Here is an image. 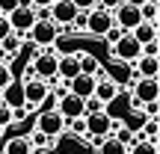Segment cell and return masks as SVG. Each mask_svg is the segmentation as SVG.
I'll return each mask as SVG.
<instances>
[{
  "mask_svg": "<svg viewBox=\"0 0 160 154\" xmlns=\"http://www.w3.org/2000/svg\"><path fill=\"white\" fill-rule=\"evenodd\" d=\"M0 154H3V139H0Z\"/></svg>",
  "mask_w": 160,
  "mask_h": 154,
  "instance_id": "cell-43",
  "label": "cell"
},
{
  "mask_svg": "<svg viewBox=\"0 0 160 154\" xmlns=\"http://www.w3.org/2000/svg\"><path fill=\"white\" fill-rule=\"evenodd\" d=\"M12 33V27H9V21H6V15H0V42L6 39V36Z\"/></svg>",
  "mask_w": 160,
  "mask_h": 154,
  "instance_id": "cell-36",
  "label": "cell"
},
{
  "mask_svg": "<svg viewBox=\"0 0 160 154\" xmlns=\"http://www.w3.org/2000/svg\"><path fill=\"white\" fill-rule=\"evenodd\" d=\"M9 125H15V119H12V110L6 107V104H0V127H9Z\"/></svg>",
  "mask_w": 160,
  "mask_h": 154,
  "instance_id": "cell-30",
  "label": "cell"
},
{
  "mask_svg": "<svg viewBox=\"0 0 160 154\" xmlns=\"http://www.w3.org/2000/svg\"><path fill=\"white\" fill-rule=\"evenodd\" d=\"M128 154H157V142H148V139H133L131 148H128Z\"/></svg>",
  "mask_w": 160,
  "mask_h": 154,
  "instance_id": "cell-26",
  "label": "cell"
},
{
  "mask_svg": "<svg viewBox=\"0 0 160 154\" xmlns=\"http://www.w3.org/2000/svg\"><path fill=\"white\" fill-rule=\"evenodd\" d=\"M39 110H42V113H53V110H57V95H53V92H48V98L39 104Z\"/></svg>",
  "mask_w": 160,
  "mask_h": 154,
  "instance_id": "cell-33",
  "label": "cell"
},
{
  "mask_svg": "<svg viewBox=\"0 0 160 154\" xmlns=\"http://www.w3.org/2000/svg\"><path fill=\"white\" fill-rule=\"evenodd\" d=\"M98 154H128V148L122 142H116L113 137H104L101 145H98Z\"/></svg>",
  "mask_w": 160,
  "mask_h": 154,
  "instance_id": "cell-24",
  "label": "cell"
},
{
  "mask_svg": "<svg viewBox=\"0 0 160 154\" xmlns=\"http://www.w3.org/2000/svg\"><path fill=\"white\" fill-rule=\"evenodd\" d=\"M27 39L33 42L36 47H53V42L59 39V30H57V24H51V21H36L33 30L27 33Z\"/></svg>",
  "mask_w": 160,
  "mask_h": 154,
  "instance_id": "cell-3",
  "label": "cell"
},
{
  "mask_svg": "<svg viewBox=\"0 0 160 154\" xmlns=\"http://www.w3.org/2000/svg\"><path fill=\"white\" fill-rule=\"evenodd\" d=\"M133 65V80L137 77H145V80H157V71H160V59L157 57H139L137 62H131Z\"/></svg>",
  "mask_w": 160,
  "mask_h": 154,
  "instance_id": "cell-14",
  "label": "cell"
},
{
  "mask_svg": "<svg viewBox=\"0 0 160 154\" xmlns=\"http://www.w3.org/2000/svg\"><path fill=\"white\" fill-rule=\"evenodd\" d=\"M30 154H53V148H33Z\"/></svg>",
  "mask_w": 160,
  "mask_h": 154,
  "instance_id": "cell-42",
  "label": "cell"
},
{
  "mask_svg": "<svg viewBox=\"0 0 160 154\" xmlns=\"http://www.w3.org/2000/svg\"><path fill=\"white\" fill-rule=\"evenodd\" d=\"M122 36H125V33H122V30H119V27H116V24H113V27H110V30H107V33H104V42H107V45H110V47H113V45H116V42H119V39H122Z\"/></svg>",
  "mask_w": 160,
  "mask_h": 154,
  "instance_id": "cell-31",
  "label": "cell"
},
{
  "mask_svg": "<svg viewBox=\"0 0 160 154\" xmlns=\"http://www.w3.org/2000/svg\"><path fill=\"white\" fill-rule=\"evenodd\" d=\"M77 74H80V57H77V53H62L59 62H57V77L71 80V77H77Z\"/></svg>",
  "mask_w": 160,
  "mask_h": 154,
  "instance_id": "cell-16",
  "label": "cell"
},
{
  "mask_svg": "<svg viewBox=\"0 0 160 154\" xmlns=\"http://www.w3.org/2000/svg\"><path fill=\"white\" fill-rule=\"evenodd\" d=\"M21 92H24V104H27L30 110H36L42 101L48 98V92H51V86L45 83V80H39V77H33V80H27V83H21Z\"/></svg>",
  "mask_w": 160,
  "mask_h": 154,
  "instance_id": "cell-9",
  "label": "cell"
},
{
  "mask_svg": "<svg viewBox=\"0 0 160 154\" xmlns=\"http://www.w3.org/2000/svg\"><path fill=\"white\" fill-rule=\"evenodd\" d=\"M65 127H71V133H74V137H86V122H83V119L65 122Z\"/></svg>",
  "mask_w": 160,
  "mask_h": 154,
  "instance_id": "cell-29",
  "label": "cell"
},
{
  "mask_svg": "<svg viewBox=\"0 0 160 154\" xmlns=\"http://www.w3.org/2000/svg\"><path fill=\"white\" fill-rule=\"evenodd\" d=\"M18 51H21V39H18L15 33H9L3 42H0V53L6 57V59H3L6 65H9V59H12V57H18Z\"/></svg>",
  "mask_w": 160,
  "mask_h": 154,
  "instance_id": "cell-22",
  "label": "cell"
},
{
  "mask_svg": "<svg viewBox=\"0 0 160 154\" xmlns=\"http://www.w3.org/2000/svg\"><path fill=\"white\" fill-rule=\"evenodd\" d=\"M36 131L45 133L48 139H59L65 133V119L53 110V113H39V119H36Z\"/></svg>",
  "mask_w": 160,
  "mask_h": 154,
  "instance_id": "cell-4",
  "label": "cell"
},
{
  "mask_svg": "<svg viewBox=\"0 0 160 154\" xmlns=\"http://www.w3.org/2000/svg\"><path fill=\"white\" fill-rule=\"evenodd\" d=\"M110 137H113L116 142H122V145H125V148H131V142H133V139H137V137H133L131 131H125V127H122L119 122H113V131H110Z\"/></svg>",
  "mask_w": 160,
  "mask_h": 154,
  "instance_id": "cell-25",
  "label": "cell"
},
{
  "mask_svg": "<svg viewBox=\"0 0 160 154\" xmlns=\"http://www.w3.org/2000/svg\"><path fill=\"white\" fill-rule=\"evenodd\" d=\"M65 86H68V92L71 95H77V98H92V92H95V77H89V74H77V77H71V80H65Z\"/></svg>",
  "mask_w": 160,
  "mask_h": 154,
  "instance_id": "cell-15",
  "label": "cell"
},
{
  "mask_svg": "<svg viewBox=\"0 0 160 154\" xmlns=\"http://www.w3.org/2000/svg\"><path fill=\"white\" fill-rule=\"evenodd\" d=\"M113 57L119 59V62H128V65H131V62H137V59L142 57V47L133 42L131 33H125V36H122V39L113 45Z\"/></svg>",
  "mask_w": 160,
  "mask_h": 154,
  "instance_id": "cell-8",
  "label": "cell"
},
{
  "mask_svg": "<svg viewBox=\"0 0 160 154\" xmlns=\"http://www.w3.org/2000/svg\"><path fill=\"white\" fill-rule=\"evenodd\" d=\"M122 3H131V6H137V9H139V6H142V3H148V0H122Z\"/></svg>",
  "mask_w": 160,
  "mask_h": 154,
  "instance_id": "cell-41",
  "label": "cell"
},
{
  "mask_svg": "<svg viewBox=\"0 0 160 154\" xmlns=\"http://www.w3.org/2000/svg\"><path fill=\"white\" fill-rule=\"evenodd\" d=\"M80 57V74H89V77H95L98 71L104 68L101 65V59L95 57V53H77Z\"/></svg>",
  "mask_w": 160,
  "mask_h": 154,
  "instance_id": "cell-21",
  "label": "cell"
},
{
  "mask_svg": "<svg viewBox=\"0 0 160 154\" xmlns=\"http://www.w3.org/2000/svg\"><path fill=\"white\" fill-rule=\"evenodd\" d=\"M9 83H15V74H12V68L3 62V59H0V92H3Z\"/></svg>",
  "mask_w": 160,
  "mask_h": 154,
  "instance_id": "cell-28",
  "label": "cell"
},
{
  "mask_svg": "<svg viewBox=\"0 0 160 154\" xmlns=\"http://www.w3.org/2000/svg\"><path fill=\"white\" fill-rule=\"evenodd\" d=\"M95 113H104V104L98 101V98H86L83 101V119L86 116H95Z\"/></svg>",
  "mask_w": 160,
  "mask_h": 154,
  "instance_id": "cell-27",
  "label": "cell"
},
{
  "mask_svg": "<svg viewBox=\"0 0 160 154\" xmlns=\"http://www.w3.org/2000/svg\"><path fill=\"white\" fill-rule=\"evenodd\" d=\"M128 113H133V110H131V95H122V92H119L113 101L104 104V116H107L110 122H122Z\"/></svg>",
  "mask_w": 160,
  "mask_h": 154,
  "instance_id": "cell-12",
  "label": "cell"
},
{
  "mask_svg": "<svg viewBox=\"0 0 160 154\" xmlns=\"http://www.w3.org/2000/svg\"><path fill=\"white\" fill-rule=\"evenodd\" d=\"M157 95H160L157 80L137 77V80H133V92H131V110H133V113H142V104L157 101Z\"/></svg>",
  "mask_w": 160,
  "mask_h": 154,
  "instance_id": "cell-1",
  "label": "cell"
},
{
  "mask_svg": "<svg viewBox=\"0 0 160 154\" xmlns=\"http://www.w3.org/2000/svg\"><path fill=\"white\" fill-rule=\"evenodd\" d=\"M119 3H122V0H98V9H107V12H113Z\"/></svg>",
  "mask_w": 160,
  "mask_h": 154,
  "instance_id": "cell-37",
  "label": "cell"
},
{
  "mask_svg": "<svg viewBox=\"0 0 160 154\" xmlns=\"http://www.w3.org/2000/svg\"><path fill=\"white\" fill-rule=\"evenodd\" d=\"M57 62H59V53L53 51V47H45V51H39V57L33 59V71L39 80H45V83H53L57 80Z\"/></svg>",
  "mask_w": 160,
  "mask_h": 154,
  "instance_id": "cell-2",
  "label": "cell"
},
{
  "mask_svg": "<svg viewBox=\"0 0 160 154\" xmlns=\"http://www.w3.org/2000/svg\"><path fill=\"white\" fill-rule=\"evenodd\" d=\"M6 21H9L12 33H15L18 39H24V36L33 30V24H36V12H33V9H24V6H18V9H12L9 15H6Z\"/></svg>",
  "mask_w": 160,
  "mask_h": 154,
  "instance_id": "cell-5",
  "label": "cell"
},
{
  "mask_svg": "<svg viewBox=\"0 0 160 154\" xmlns=\"http://www.w3.org/2000/svg\"><path fill=\"white\" fill-rule=\"evenodd\" d=\"M30 3H33V9H42V6L48 9V6H53V0H30Z\"/></svg>",
  "mask_w": 160,
  "mask_h": 154,
  "instance_id": "cell-39",
  "label": "cell"
},
{
  "mask_svg": "<svg viewBox=\"0 0 160 154\" xmlns=\"http://www.w3.org/2000/svg\"><path fill=\"white\" fill-rule=\"evenodd\" d=\"M131 36H133V42H137L139 47L142 45H151V42H157V24H139V27H133L131 30Z\"/></svg>",
  "mask_w": 160,
  "mask_h": 154,
  "instance_id": "cell-20",
  "label": "cell"
},
{
  "mask_svg": "<svg viewBox=\"0 0 160 154\" xmlns=\"http://www.w3.org/2000/svg\"><path fill=\"white\" fill-rule=\"evenodd\" d=\"M0 104H6L9 110H18L24 107V92H21V83H9L3 92H0Z\"/></svg>",
  "mask_w": 160,
  "mask_h": 154,
  "instance_id": "cell-19",
  "label": "cell"
},
{
  "mask_svg": "<svg viewBox=\"0 0 160 154\" xmlns=\"http://www.w3.org/2000/svg\"><path fill=\"white\" fill-rule=\"evenodd\" d=\"M119 86L113 83V80H110V74L107 77H101V80H95V92H92V98H98V101L101 104H107V101H113L116 95H119Z\"/></svg>",
  "mask_w": 160,
  "mask_h": 154,
  "instance_id": "cell-17",
  "label": "cell"
},
{
  "mask_svg": "<svg viewBox=\"0 0 160 154\" xmlns=\"http://www.w3.org/2000/svg\"><path fill=\"white\" fill-rule=\"evenodd\" d=\"M36 77V71H33V65H27V71L21 74V83H27V80H33Z\"/></svg>",
  "mask_w": 160,
  "mask_h": 154,
  "instance_id": "cell-40",
  "label": "cell"
},
{
  "mask_svg": "<svg viewBox=\"0 0 160 154\" xmlns=\"http://www.w3.org/2000/svg\"><path fill=\"white\" fill-rule=\"evenodd\" d=\"M12 9H18V0H0V15H9Z\"/></svg>",
  "mask_w": 160,
  "mask_h": 154,
  "instance_id": "cell-35",
  "label": "cell"
},
{
  "mask_svg": "<svg viewBox=\"0 0 160 154\" xmlns=\"http://www.w3.org/2000/svg\"><path fill=\"white\" fill-rule=\"evenodd\" d=\"M33 145H30L27 133H15V137L3 139V154H30Z\"/></svg>",
  "mask_w": 160,
  "mask_h": 154,
  "instance_id": "cell-18",
  "label": "cell"
},
{
  "mask_svg": "<svg viewBox=\"0 0 160 154\" xmlns=\"http://www.w3.org/2000/svg\"><path fill=\"white\" fill-rule=\"evenodd\" d=\"M142 116H145V119H157V116H160V104H157V101L142 104Z\"/></svg>",
  "mask_w": 160,
  "mask_h": 154,
  "instance_id": "cell-32",
  "label": "cell"
},
{
  "mask_svg": "<svg viewBox=\"0 0 160 154\" xmlns=\"http://www.w3.org/2000/svg\"><path fill=\"white\" fill-rule=\"evenodd\" d=\"M57 113L62 116L65 122H71V119H83V98L71 95V92L59 95V98H57Z\"/></svg>",
  "mask_w": 160,
  "mask_h": 154,
  "instance_id": "cell-11",
  "label": "cell"
},
{
  "mask_svg": "<svg viewBox=\"0 0 160 154\" xmlns=\"http://www.w3.org/2000/svg\"><path fill=\"white\" fill-rule=\"evenodd\" d=\"M157 42H151V45H142V57H157Z\"/></svg>",
  "mask_w": 160,
  "mask_h": 154,
  "instance_id": "cell-38",
  "label": "cell"
},
{
  "mask_svg": "<svg viewBox=\"0 0 160 154\" xmlns=\"http://www.w3.org/2000/svg\"><path fill=\"white\" fill-rule=\"evenodd\" d=\"M110 27H113V12H107V9L86 12V36H101L104 39V33Z\"/></svg>",
  "mask_w": 160,
  "mask_h": 154,
  "instance_id": "cell-7",
  "label": "cell"
},
{
  "mask_svg": "<svg viewBox=\"0 0 160 154\" xmlns=\"http://www.w3.org/2000/svg\"><path fill=\"white\" fill-rule=\"evenodd\" d=\"M71 3H74L77 12H92V9H98V0H71Z\"/></svg>",
  "mask_w": 160,
  "mask_h": 154,
  "instance_id": "cell-34",
  "label": "cell"
},
{
  "mask_svg": "<svg viewBox=\"0 0 160 154\" xmlns=\"http://www.w3.org/2000/svg\"><path fill=\"white\" fill-rule=\"evenodd\" d=\"M83 122H86V137H98V139H104V137H110V131H113V122H110L104 113L86 116Z\"/></svg>",
  "mask_w": 160,
  "mask_h": 154,
  "instance_id": "cell-13",
  "label": "cell"
},
{
  "mask_svg": "<svg viewBox=\"0 0 160 154\" xmlns=\"http://www.w3.org/2000/svg\"><path fill=\"white\" fill-rule=\"evenodd\" d=\"M119 125L125 127V131H131L133 137H139V131H142V125H145V116H142V113H128Z\"/></svg>",
  "mask_w": 160,
  "mask_h": 154,
  "instance_id": "cell-23",
  "label": "cell"
},
{
  "mask_svg": "<svg viewBox=\"0 0 160 154\" xmlns=\"http://www.w3.org/2000/svg\"><path fill=\"white\" fill-rule=\"evenodd\" d=\"M113 24L122 30V33H131L133 27H139V24H142L139 9H137V6H131V3H119V6L113 9Z\"/></svg>",
  "mask_w": 160,
  "mask_h": 154,
  "instance_id": "cell-6",
  "label": "cell"
},
{
  "mask_svg": "<svg viewBox=\"0 0 160 154\" xmlns=\"http://www.w3.org/2000/svg\"><path fill=\"white\" fill-rule=\"evenodd\" d=\"M74 18H77V9H74L71 0H53V6H51V24H57L59 30H65V27H71Z\"/></svg>",
  "mask_w": 160,
  "mask_h": 154,
  "instance_id": "cell-10",
  "label": "cell"
}]
</instances>
